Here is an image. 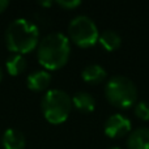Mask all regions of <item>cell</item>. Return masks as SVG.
Segmentation results:
<instances>
[{
    "instance_id": "17",
    "label": "cell",
    "mask_w": 149,
    "mask_h": 149,
    "mask_svg": "<svg viewBox=\"0 0 149 149\" xmlns=\"http://www.w3.org/2000/svg\"><path fill=\"white\" fill-rule=\"evenodd\" d=\"M39 4L43 5V7H51V5L54 4V3H52V1H41Z\"/></svg>"
},
{
    "instance_id": "4",
    "label": "cell",
    "mask_w": 149,
    "mask_h": 149,
    "mask_svg": "<svg viewBox=\"0 0 149 149\" xmlns=\"http://www.w3.org/2000/svg\"><path fill=\"white\" fill-rule=\"evenodd\" d=\"M106 100L119 109H128L137 101L136 85L126 76H113L105 86Z\"/></svg>"
},
{
    "instance_id": "5",
    "label": "cell",
    "mask_w": 149,
    "mask_h": 149,
    "mask_svg": "<svg viewBox=\"0 0 149 149\" xmlns=\"http://www.w3.org/2000/svg\"><path fill=\"white\" fill-rule=\"evenodd\" d=\"M68 39L80 47H92L98 42L100 33L94 21L88 16H77L68 25Z\"/></svg>"
},
{
    "instance_id": "12",
    "label": "cell",
    "mask_w": 149,
    "mask_h": 149,
    "mask_svg": "<svg viewBox=\"0 0 149 149\" xmlns=\"http://www.w3.org/2000/svg\"><path fill=\"white\" fill-rule=\"evenodd\" d=\"M98 43L102 46L103 50L111 52V51H115L116 49H119V46H120V43H122V38L116 31L105 30L103 33L100 34Z\"/></svg>"
},
{
    "instance_id": "19",
    "label": "cell",
    "mask_w": 149,
    "mask_h": 149,
    "mask_svg": "<svg viewBox=\"0 0 149 149\" xmlns=\"http://www.w3.org/2000/svg\"><path fill=\"white\" fill-rule=\"evenodd\" d=\"M109 149H122V148H119V147H114V148H109Z\"/></svg>"
},
{
    "instance_id": "1",
    "label": "cell",
    "mask_w": 149,
    "mask_h": 149,
    "mask_svg": "<svg viewBox=\"0 0 149 149\" xmlns=\"http://www.w3.org/2000/svg\"><path fill=\"white\" fill-rule=\"evenodd\" d=\"M70 39L60 31L47 34L38 43V62L46 70L55 71L62 68L70 59Z\"/></svg>"
},
{
    "instance_id": "11",
    "label": "cell",
    "mask_w": 149,
    "mask_h": 149,
    "mask_svg": "<svg viewBox=\"0 0 149 149\" xmlns=\"http://www.w3.org/2000/svg\"><path fill=\"white\" fill-rule=\"evenodd\" d=\"M106 70L100 64H89L82 70L81 77L88 84H98L106 79Z\"/></svg>"
},
{
    "instance_id": "18",
    "label": "cell",
    "mask_w": 149,
    "mask_h": 149,
    "mask_svg": "<svg viewBox=\"0 0 149 149\" xmlns=\"http://www.w3.org/2000/svg\"><path fill=\"white\" fill-rule=\"evenodd\" d=\"M1 77H3V73H1V68H0V81H1Z\"/></svg>"
},
{
    "instance_id": "10",
    "label": "cell",
    "mask_w": 149,
    "mask_h": 149,
    "mask_svg": "<svg viewBox=\"0 0 149 149\" xmlns=\"http://www.w3.org/2000/svg\"><path fill=\"white\" fill-rule=\"evenodd\" d=\"M72 106L84 114L93 113L95 109V100L92 94L86 92H79L72 97Z\"/></svg>"
},
{
    "instance_id": "8",
    "label": "cell",
    "mask_w": 149,
    "mask_h": 149,
    "mask_svg": "<svg viewBox=\"0 0 149 149\" xmlns=\"http://www.w3.org/2000/svg\"><path fill=\"white\" fill-rule=\"evenodd\" d=\"M51 82V74L47 71H34L26 79V85L33 92H42L47 89Z\"/></svg>"
},
{
    "instance_id": "9",
    "label": "cell",
    "mask_w": 149,
    "mask_h": 149,
    "mask_svg": "<svg viewBox=\"0 0 149 149\" xmlns=\"http://www.w3.org/2000/svg\"><path fill=\"white\" fill-rule=\"evenodd\" d=\"M128 149H149V128L140 127L130 134L127 139Z\"/></svg>"
},
{
    "instance_id": "14",
    "label": "cell",
    "mask_w": 149,
    "mask_h": 149,
    "mask_svg": "<svg viewBox=\"0 0 149 149\" xmlns=\"http://www.w3.org/2000/svg\"><path fill=\"white\" fill-rule=\"evenodd\" d=\"M135 115L144 122L149 120V103L145 101H139L135 103Z\"/></svg>"
},
{
    "instance_id": "3",
    "label": "cell",
    "mask_w": 149,
    "mask_h": 149,
    "mask_svg": "<svg viewBox=\"0 0 149 149\" xmlns=\"http://www.w3.org/2000/svg\"><path fill=\"white\" fill-rule=\"evenodd\" d=\"M41 109L47 122L51 124H60L70 116L72 98L62 89H50L42 97Z\"/></svg>"
},
{
    "instance_id": "13",
    "label": "cell",
    "mask_w": 149,
    "mask_h": 149,
    "mask_svg": "<svg viewBox=\"0 0 149 149\" xmlns=\"http://www.w3.org/2000/svg\"><path fill=\"white\" fill-rule=\"evenodd\" d=\"M5 68H7L8 73L10 76H17V74L22 73L26 70V59L24 58V55L15 54L7 59Z\"/></svg>"
},
{
    "instance_id": "16",
    "label": "cell",
    "mask_w": 149,
    "mask_h": 149,
    "mask_svg": "<svg viewBox=\"0 0 149 149\" xmlns=\"http://www.w3.org/2000/svg\"><path fill=\"white\" fill-rule=\"evenodd\" d=\"M9 5V1L8 0H0V13H3L5 9H7V7Z\"/></svg>"
},
{
    "instance_id": "15",
    "label": "cell",
    "mask_w": 149,
    "mask_h": 149,
    "mask_svg": "<svg viewBox=\"0 0 149 149\" xmlns=\"http://www.w3.org/2000/svg\"><path fill=\"white\" fill-rule=\"evenodd\" d=\"M56 4L59 7L64 8V9H74L81 4V1L80 0H67V1L65 0H59V1H56Z\"/></svg>"
},
{
    "instance_id": "6",
    "label": "cell",
    "mask_w": 149,
    "mask_h": 149,
    "mask_svg": "<svg viewBox=\"0 0 149 149\" xmlns=\"http://www.w3.org/2000/svg\"><path fill=\"white\" fill-rule=\"evenodd\" d=\"M103 130H105L106 136L111 139L122 137L131 131V120L122 114H114L106 120Z\"/></svg>"
},
{
    "instance_id": "7",
    "label": "cell",
    "mask_w": 149,
    "mask_h": 149,
    "mask_svg": "<svg viewBox=\"0 0 149 149\" xmlns=\"http://www.w3.org/2000/svg\"><path fill=\"white\" fill-rule=\"evenodd\" d=\"M26 140L21 131L16 128H8L1 136V145L4 149H25Z\"/></svg>"
},
{
    "instance_id": "2",
    "label": "cell",
    "mask_w": 149,
    "mask_h": 149,
    "mask_svg": "<svg viewBox=\"0 0 149 149\" xmlns=\"http://www.w3.org/2000/svg\"><path fill=\"white\" fill-rule=\"evenodd\" d=\"M39 43V29L26 18H16L5 30V45L16 54H28Z\"/></svg>"
}]
</instances>
